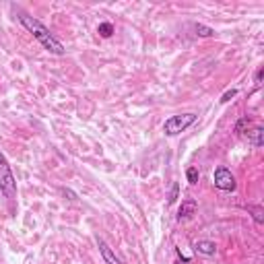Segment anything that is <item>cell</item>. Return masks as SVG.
<instances>
[{"label": "cell", "mask_w": 264, "mask_h": 264, "mask_svg": "<svg viewBox=\"0 0 264 264\" xmlns=\"http://www.w3.org/2000/svg\"><path fill=\"white\" fill-rule=\"evenodd\" d=\"M194 31H196V35H200V38H213V35H215V29H210V27H206L202 23H196Z\"/></svg>", "instance_id": "30bf717a"}, {"label": "cell", "mask_w": 264, "mask_h": 264, "mask_svg": "<svg viewBox=\"0 0 264 264\" xmlns=\"http://www.w3.org/2000/svg\"><path fill=\"white\" fill-rule=\"evenodd\" d=\"M196 122V114H178V116H171L165 120V124H163V132L167 136H175V134H180L184 132L186 128H190L192 124Z\"/></svg>", "instance_id": "3957f363"}, {"label": "cell", "mask_w": 264, "mask_h": 264, "mask_svg": "<svg viewBox=\"0 0 264 264\" xmlns=\"http://www.w3.org/2000/svg\"><path fill=\"white\" fill-rule=\"evenodd\" d=\"M62 194H64V196H68L70 200H77V194H75L73 190H66V188H62Z\"/></svg>", "instance_id": "2e32d148"}, {"label": "cell", "mask_w": 264, "mask_h": 264, "mask_svg": "<svg viewBox=\"0 0 264 264\" xmlns=\"http://www.w3.org/2000/svg\"><path fill=\"white\" fill-rule=\"evenodd\" d=\"M0 192H3L7 198H15L17 196V180H15L13 169H11V165H9L3 151H0Z\"/></svg>", "instance_id": "7a4b0ae2"}, {"label": "cell", "mask_w": 264, "mask_h": 264, "mask_svg": "<svg viewBox=\"0 0 264 264\" xmlns=\"http://www.w3.org/2000/svg\"><path fill=\"white\" fill-rule=\"evenodd\" d=\"M262 81V70H258V73H256V83H260Z\"/></svg>", "instance_id": "e0dca14e"}, {"label": "cell", "mask_w": 264, "mask_h": 264, "mask_svg": "<svg viewBox=\"0 0 264 264\" xmlns=\"http://www.w3.org/2000/svg\"><path fill=\"white\" fill-rule=\"evenodd\" d=\"M194 250L202 256H215L217 254V243L210 241V239H200L194 243Z\"/></svg>", "instance_id": "52a82bcc"}, {"label": "cell", "mask_w": 264, "mask_h": 264, "mask_svg": "<svg viewBox=\"0 0 264 264\" xmlns=\"http://www.w3.org/2000/svg\"><path fill=\"white\" fill-rule=\"evenodd\" d=\"M97 245H99V252H101L105 264H124V262H122V260L116 256V252L110 248V245L105 243V239H97Z\"/></svg>", "instance_id": "5b68a950"}, {"label": "cell", "mask_w": 264, "mask_h": 264, "mask_svg": "<svg viewBox=\"0 0 264 264\" xmlns=\"http://www.w3.org/2000/svg\"><path fill=\"white\" fill-rule=\"evenodd\" d=\"M178 194H180V184L173 182V184H171V190H169V196H167V202L173 204L175 200H178Z\"/></svg>", "instance_id": "4fadbf2b"}, {"label": "cell", "mask_w": 264, "mask_h": 264, "mask_svg": "<svg viewBox=\"0 0 264 264\" xmlns=\"http://www.w3.org/2000/svg\"><path fill=\"white\" fill-rule=\"evenodd\" d=\"M194 213H196V200L188 198V200L182 202V206L178 210V221H186V219H190Z\"/></svg>", "instance_id": "ba28073f"}, {"label": "cell", "mask_w": 264, "mask_h": 264, "mask_svg": "<svg viewBox=\"0 0 264 264\" xmlns=\"http://www.w3.org/2000/svg\"><path fill=\"white\" fill-rule=\"evenodd\" d=\"M237 95V89H229L227 93H223V97H221V103H227V101H231V97H235Z\"/></svg>", "instance_id": "9a60e30c"}, {"label": "cell", "mask_w": 264, "mask_h": 264, "mask_svg": "<svg viewBox=\"0 0 264 264\" xmlns=\"http://www.w3.org/2000/svg\"><path fill=\"white\" fill-rule=\"evenodd\" d=\"M186 175H188V182H190V184H196V182H198V169H196V167H188Z\"/></svg>", "instance_id": "5bb4252c"}, {"label": "cell", "mask_w": 264, "mask_h": 264, "mask_svg": "<svg viewBox=\"0 0 264 264\" xmlns=\"http://www.w3.org/2000/svg\"><path fill=\"white\" fill-rule=\"evenodd\" d=\"M243 134H245V138H248V143L252 147L258 149V147L264 145V130H262V126H252L250 130H245Z\"/></svg>", "instance_id": "8992f818"}, {"label": "cell", "mask_w": 264, "mask_h": 264, "mask_svg": "<svg viewBox=\"0 0 264 264\" xmlns=\"http://www.w3.org/2000/svg\"><path fill=\"white\" fill-rule=\"evenodd\" d=\"M215 186L219 188V190H223V192H233L235 190V178H233V173L227 169V167H217L215 169Z\"/></svg>", "instance_id": "277c9868"}, {"label": "cell", "mask_w": 264, "mask_h": 264, "mask_svg": "<svg viewBox=\"0 0 264 264\" xmlns=\"http://www.w3.org/2000/svg\"><path fill=\"white\" fill-rule=\"evenodd\" d=\"M175 264H180V262H175Z\"/></svg>", "instance_id": "ac0fdd59"}, {"label": "cell", "mask_w": 264, "mask_h": 264, "mask_svg": "<svg viewBox=\"0 0 264 264\" xmlns=\"http://www.w3.org/2000/svg\"><path fill=\"white\" fill-rule=\"evenodd\" d=\"M19 23L33 35L35 40H38L48 52H52V54H56V56H62L64 54V46H62V42L60 40H56L54 35L50 33V29L42 23V21H38V19H33L31 15H27V13H21L19 15Z\"/></svg>", "instance_id": "6da1fadb"}, {"label": "cell", "mask_w": 264, "mask_h": 264, "mask_svg": "<svg viewBox=\"0 0 264 264\" xmlns=\"http://www.w3.org/2000/svg\"><path fill=\"white\" fill-rule=\"evenodd\" d=\"M248 213H252V217H254V221L260 225V223H264V208L262 206H258V204H248Z\"/></svg>", "instance_id": "9c48e42d"}, {"label": "cell", "mask_w": 264, "mask_h": 264, "mask_svg": "<svg viewBox=\"0 0 264 264\" xmlns=\"http://www.w3.org/2000/svg\"><path fill=\"white\" fill-rule=\"evenodd\" d=\"M250 124H252V122H250V118H248V116H243V118L237 122V124H235V132H237V134H243L245 130L250 128Z\"/></svg>", "instance_id": "7c38bea8"}, {"label": "cell", "mask_w": 264, "mask_h": 264, "mask_svg": "<svg viewBox=\"0 0 264 264\" xmlns=\"http://www.w3.org/2000/svg\"><path fill=\"white\" fill-rule=\"evenodd\" d=\"M97 33L101 35V38H112V35H114V25L112 23H99Z\"/></svg>", "instance_id": "8fae6325"}]
</instances>
